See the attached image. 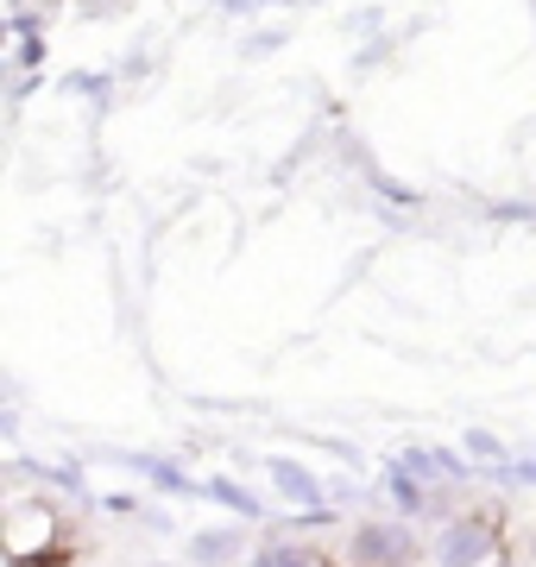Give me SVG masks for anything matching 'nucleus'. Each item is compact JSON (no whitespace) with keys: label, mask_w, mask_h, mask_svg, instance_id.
Wrapping results in <instances>:
<instances>
[{"label":"nucleus","mask_w":536,"mask_h":567,"mask_svg":"<svg viewBox=\"0 0 536 567\" xmlns=\"http://www.w3.org/2000/svg\"><path fill=\"white\" fill-rule=\"evenodd\" d=\"M271 480H278V492H285L290 505L322 511V486H316V473H310V466H297V461H271Z\"/></svg>","instance_id":"nucleus-3"},{"label":"nucleus","mask_w":536,"mask_h":567,"mask_svg":"<svg viewBox=\"0 0 536 567\" xmlns=\"http://www.w3.org/2000/svg\"><path fill=\"white\" fill-rule=\"evenodd\" d=\"M252 567H310V555H303V548H290V543H271V548L252 555Z\"/></svg>","instance_id":"nucleus-5"},{"label":"nucleus","mask_w":536,"mask_h":567,"mask_svg":"<svg viewBox=\"0 0 536 567\" xmlns=\"http://www.w3.org/2000/svg\"><path fill=\"white\" fill-rule=\"evenodd\" d=\"M208 498H221V505H234V511H240V517H259V505H252V498H247V492H240V486H227V480H208Z\"/></svg>","instance_id":"nucleus-6"},{"label":"nucleus","mask_w":536,"mask_h":567,"mask_svg":"<svg viewBox=\"0 0 536 567\" xmlns=\"http://www.w3.org/2000/svg\"><path fill=\"white\" fill-rule=\"evenodd\" d=\"M240 555V529H196L189 536V561L196 567H227Z\"/></svg>","instance_id":"nucleus-4"},{"label":"nucleus","mask_w":536,"mask_h":567,"mask_svg":"<svg viewBox=\"0 0 536 567\" xmlns=\"http://www.w3.org/2000/svg\"><path fill=\"white\" fill-rule=\"evenodd\" d=\"M435 555H442V567H480L493 555V529L486 524H449L442 543H435Z\"/></svg>","instance_id":"nucleus-2"},{"label":"nucleus","mask_w":536,"mask_h":567,"mask_svg":"<svg viewBox=\"0 0 536 567\" xmlns=\"http://www.w3.org/2000/svg\"><path fill=\"white\" fill-rule=\"evenodd\" d=\"M404 555H411V536L398 524H367L353 536V561L360 567H404Z\"/></svg>","instance_id":"nucleus-1"}]
</instances>
